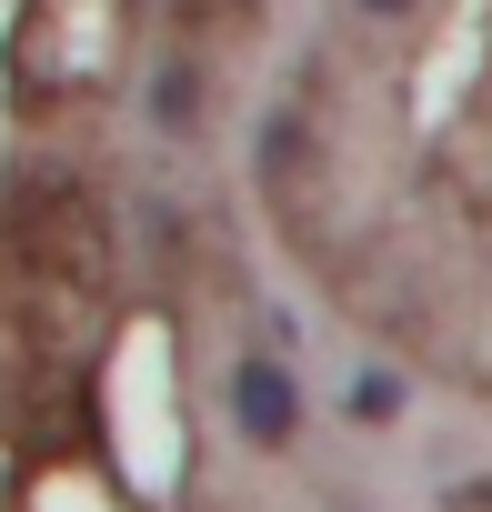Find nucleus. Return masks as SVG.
<instances>
[{"instance_id": "obj_1", "label": "nucleus", "mask_w": 492, "mask_h": 512, "mask_svg": "<svg viewBox=\"0 0 492 512\" xmlns=\"http://www.w3.org/2000/svg\"><path fill=\"white\" fill-rule=\"evenodd\" d=\"M231 412H241V432H252V442H292V422H302V392H292V372L282 362H241L231 372Z\"/></svg>"}, {"instance_id": "obj_2", "label": "nucleus", "mask_w": 492, "mask_h": 512, "mask_svg": "<svg viewBox=\"0 0 492 512\" xmlns=\"http://www.w3.org/2000/svg\"><path fill=\"white\" fill-rule=\"evenodd\" d=\"M352 412H362V422H392V412H402V382H392V372H362V382H352Z\"/></svg>"}, {"instance_id": "obj_3", "label": "nucleus", "mask_w": 492, "mask_h": 512, "mask_svg": "<svg viewBox=\"0 0 492 512\" xmlns=\"http://www.w3.org/2000/svg\"><path fill=\"white\" fill-rule=\"evenodd\" d=\"M362 11H412V0H362Z\"/></svg>"}]
</instances>
